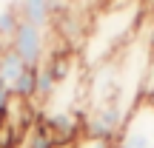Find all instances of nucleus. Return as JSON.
<instances>
[{"mask_svg": "<svg viewBox=\"0 0 154 148\" xmlns=\"http://www.w3.org/2000/svg\"><path fill=\"white\" fill-rule=\"evenodd\" d=\"M0 148H3V145H0Z\"/></svg>", "mask_w": 154, "mask_h": 148, "instance_id": "ddd939ff", "label": "nucleus"}, {"mask_svg": "<svg viewBox=\"0 0 154 148\" xmlns=\"http://www.w3.org/2000/svg\"><path fill=\"white\" fill-rule=\"evenodd\" d=\"M26 68H29V66H26V63H23L11 49H3V51H0V83H6V86L11 88V86L17 83V77L26 71Z\"/></svg>", "mask_w": 154, "mask_h": 148, "instance_id": "423d86ee", "label": "nucleus"}, {"mask_svg": "<svg viewBox=\"0 0 154 148\" xmlns=\"http://www.w3.org/2000/svg\"><path fill=\"white\" fill-rule=\"evenodd\" d=\"M69 148H114V140H106V137H94V134L83 131L80 137L74 140Z\"/></svg>", "mask_w": 154, "mask_h": 148, "instance_id": "6e6552de", "label": "nucleus"}, {"mask_svg": "<svg viewBox=\"0 0 154 148\" xmlns=\"http://www.w3.org/2000/svg\"><path fill=\"white\" fill-rule=\"evenodd\" d=\"M6 3H14V0H6Z\"/></svg>", "mask_w": 154, "mask_h": 148, "instance_id": "f8f14e48", "label": "nucleus"}, {"mask_svg": "<svg viewBox=\"0 0 154 148\" xmlns=\"http://www.w3.org/2000/svg\"><path fill=\"white\" fill-rule=\"evenodd\" d=\"M23 140H26V148H57L54 134H51L49 128H46V122L40 120V114H37V120H34L32 125L26 128Z\"/></svg>", "mask_w": 154, "mask_h": 148, "instance_id": "0eeeda50", "label": "nucleus"}, {"mask_svg": "<svg viewBox=\"0 0 154 148\" xmlns=\"http://www.w3.org/2000/svg\"><path fill=\"white\" fill-rule=\"evenodd\" d=\"M11 100H14L11 88L6 86V83H0V120H3V117L9 114V105H11Z\"/></svg>", "mask_w": 154, "mask_h": 148, "instance_id": "1a4fd4ad", "label": "nucleus"}, {"mask_svg": "<svg viewBox=\"0 0 154 148\" xmlns=\"http://www.w3.org/2000/svg\"><path fill=\"white\" fill-rule=\"evenodd\" d=\"M137 29H140V6L137 3H126V6H117V9H109L100 17V23L91 29V34H88L83 63L88 68H94L106 57H111L117 49H123L137 34Z\"/></svg>", "mask_w": 154, "mask_h": 148, "instance_id": "f03ea898", "label": "nucleus"}, {"mask_svg": "<svg viewBox=\"0 0 154 148\" xmlns=\"http://www.w3.org/2000/svg\"><path fill=\"white\" fill-rule=\"evenodd\" d=\"M14 6L23 23H32V26H40V29L49 26L51 11H54V0H20Z\"/></svg>", "mask_w": 154, "mask_h": 148, "instance_id": "39448f33", "label": "nucleus"}, {"mask_svg": "<svg viewBox=\"0 0 154 148\" xmlns=\"http://www.w3.org/2000/svg\"><path fill=\"white\" fill-rule=\"evenodd\" d=\"M57 148H69V145H57Z\"/></svg>", "mask_w": 154, "mask_h": 148, "instance_id": "9b49d317", "label": "nucleus"}, {"mask_svg": "<svg viewBox=\"0 0 154 148\" xmlns=\"http://www.w3.org/2000/svg\"><path fill=\"white\" fill-rule=\"evenodd\" d=\"M151 60V37L137 29L131 40L111 57L88 68L83 91V131L114 140L123 120L143 97V83Z\"/></svg>", "mask_w": 154, "mask_h": 148, "instance_id": "f257e3e1", "label": "nucleus"}, {"mask_svg": "<svg viewBox=\"0 0 154 148\" xmlns=\"http://www.w3.org/2000/svg\"><path fill=\"white\" fill-rule=\"evenodd\" d=\"M146 97H149V100H151V103H154V88H151V91H149V94H146Z\"/></svg>", "mask_w": 154, "mask_h": 148, "instance_id": "9d476101", "label": "nucleus"}, {"mask_svg": "<svg viewBox=\"0 0 154 148\" xmlns=\"http://www.w3.org/2000/svg\"><path fill=\"white\" fill-rule=\"evenodd\" d=\"M9 49L14 51L29 68H37L40 63L46 60V54H49V51H46V29L20 20V26H17V32H14V37H11Z\"/></svg>", "mask_w": 154, "mask_h": 148, "instance_id": "20e7f679", "label": "nucleus"}, {"mask_svg": "<svg viewBox=\"0 0 154 148\" xmlns=\"http://www.w3.org/2000/svg\"><path fill=\"white\" fill-rule=\"evenodd\" d=\"M114 148H154V103L149 97H140L128 111L114 137Z\"/></svg>", "mask_w": 154, "mask_h": 148, "instance_id": "7ed1b4c3", "label": "nucleus"}]
</instances>
